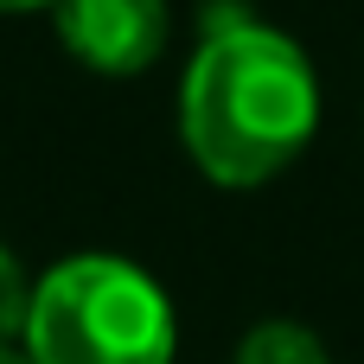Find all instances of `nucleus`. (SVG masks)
<instances>
[{"mask_svg":"<svg viewBox=\"0 0 364 364\" xmlns=\"http://www.w3.org/2000/svg\"><path fill=\"white\" fill-rule=\"evenodd\" d=\"M320 122V83L294 38L256 19H224L179 83V141L218 186L275 179Z\"/></svg>","mask_w":364,"mask_h":364,"instance_id":"f257e3e1","label":"nucleus"},{"mask_svg":"<svg viewBox=\"0 0 364 364\" xmlns=\"http://www.w3.org/2000/svg\"><path fill=\"white\" fill-rule=\"evenodd\" d=\"M173 301L122 256H64L45 282H32L19 333L32 364H173Z\"/></svg>","mask_w":364,"mask_h":364,"instance_id":"f03ea898","label":"nucleus"},{"mask_svg":"<svg viewBox=\"0 0 364 364\" xmlns=\"http://www.w3.org/2000/svg\"><path fill=\"white\" fill-rule=\"evenodd\" d=\"M58 38L102 77H134L166 51V0H58Z\"/></svg>","mask_w":364,"mask_h":364,"instance_id":"7ed1b4c3","label":"nucleus"},{"mask_svg":"<svg viewBox=\"0 0 364 364\" xmlns=\"http://www.w3.org/2000/svg\"><path fill=\"white\" fill-rule=\"evenodd\" d=\"M237 364H333V358H326V346H320L314 326H301V320H262V326L243 333Z\"/></svg>","mask_w":364,"mask_h":364,"instance_id":"20e7f679","label":"nucleus"},{"mask_svg":"<svg viewBox=\"0 0 364 364\" xmlns=\"http://www.w3.org/2000/svg\"><path fill=\"white\" fill-rule=\"evenodd\" d=\"M26 314H32V282H26L19 256L0 243V346H13L26 333Z\"/></svg>","mask_w":364,"mask_h":364,"instance_id":"39448f33","label":"nucleus"},{"mask_svg":"<svg viewBox=\"0 0 364 364\" xmlns=\"http://www.w3.org/2000/svg\"><path fill=\"white\" fill-rule=\"evenodd\" d=\"M32 6H58V0H0V13H32Z\"/></svg>","mask_w":364,"mask_h":364,"instance_id":"423d86ee","label":"nucleus"},{"mask_svg":"<svg viewBox=\"0 0 364 364\" xmlns=\"http://www.w3.org/2000/svg\"><path fill=\"white\" fill-rule=\"evenodd\" d=\"M0 364H32V358H26L19 346H0Z\"/></svg>","mask_w":364,"mask_h":364,"instance_id":"0eeeda50","label":"nucleus"}]
</instances>
